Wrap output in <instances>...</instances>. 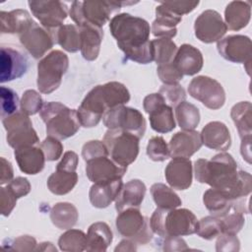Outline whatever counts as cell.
<instances>
[{"mask_svg": "<svg viewBox=\"0 0 252 252\" xmlns=\"http://www.w3.org/2000/svg\"><path fill=\"white\" fill-rule=\"evenodd\" d=\"M194 173L198 182L210 185L232 201L248 196L252 190L250 173L238 170L237 162L225 152L214 156L211 159H197Z\"/></svg>", "mask_w": 252, "mask_h": 252, "instance_id": "obj_1", "label": "cell"}, {"mask_svg": "<svg viewBox=\"0 0 252 252\" xmlns=\"http://www.w3.org/2000/svg\"><path fill=\"white\" fill-rule=\"evenodd\" d=\"M109 30L125 57L139 64L154 61L150 24L128 13L117 14L109 21Z\"/></svg>", "mask_w": 252, "mask_h": 252, "instance_id": "obj_2", "label": "cell"}, {"mask_svg": "<svg viewBox=\"0 0 252 252\" xmlns=\"http://www.w3.org/2000/svg\"><path fill=\"white\" fill-rule=\"evenodd\" d=\"M198 220L188 209L164 210L157 208L150 219L154 233L159 237L185 236L195 233Z\"/></svg>", "mask_w": 252, "mask_h": 252, "instance_id": "obj_3", "label": "cell"}, {"mask_svg": "<svg viewBox=\"0 0 252 252\" xmlns=\"http://www.w3.org/2000/svg\"><path fill=\"white\" fill-rule=\"evenodd\" d=\"M39 115L46 125L47 135L58 140L74 136L81 127L77 110L58 101H49L43 104Z\"/></svg>", "mask_w": 252, "mask_h": 252, "instance_id": "obj_4", "label": "cell"}, {"mask_svg": "<svg viewBox=\"0 0 252 252\" xmlns=\"http://www.w3.org/2000/svg\"><path fill=\"white\" fill-rule=\"evenodd\" d=\"M137 2L125 1H74L69 15L77 27L91 24L102 28L122 6Z\"/></svg>", "mask_w": 252, "mask_h": 252, "instance_id": "obj_5", "label": "cell"}, {"mask_svg": "<svg viewBox=\"0 0 252 252\" xmlns=\"http://www.w3.org/2000/svg\"><path fill=\"white\" fill-rule=\"evenodd\" d=\"M69 67V58L61 50H52L37 63V89L42 94L56 91Z\"/></svg>", "mask_w": 252, "mask_h": 252, "instance_id": "obj_6", "label": "cell"}, {"mask_svg": "<svg viewBox=\"0 0 252 252\" xmlns=\"http://www.w3.org/2000/svg\"><path fill=\"white\" fill-rule=\"evenodd\" d=\"M139 138L122 130H107L102 142L107 148L110 158L121 166L127 167L139 155Z\"/></svg>", "mask_w": 252, "mask_h": 252, "instance_id": "obj_7", "label": "cell"}, {"mask_svg": "<svg viewBox=\"0 0 252 252\" xmlns=\"http://www.w3.org/2000/svg\"><path fill=\"white\" fill-rule=\"evenodd\" d=\"M115 225L119 234L137 244H147L153 238L150 220L142 215L139 208H129L119 212Z\"/></svg>", "mask_w": 252, "mask_h": 252, "instance_id": "obj_8", "label": "cell"}, {"mask_svg": "<svg viewBox=\"0 0 252 252\" xmlns=\"http://www.w3.org/2000/svg\"><path fill=\"white\" fill-rule=\"evenodd\" d=\"M111 108L112 104L103 85L95 86L87 94L77 109L79 122L85 128L95 127L104 113Z\"/></svg>", "mask_w": 252, "mask_h": 252, "instance_id": "obj_9", "label": "cell"}, {"mask_svg": "<svg viewBox=\"0 0 252 252\" xmlns=\"http://www.w3.org/2000/svg\"><path fill=\"white\" fill-rule=\"evenodd\" d=\"M103 124L109 130H122L143 138L146 132V120L136 108L119 105L107 110L102 117Z\"/></svg>", "mask_w": 252, "mask_h": 252, "instance_id": "obj_10", "label": "cell"}, {"mask_svg": "<svg viewBox=\"0 0 252 252\" xmlns=\"http://www.w3.org/2000/svg\"><path fill=\"white\" fill-rule=\"evenodd\" d=\"M2 123L7 132V143L13 149L39 144V139L32 127V120L24 112L17 111L3 118Z\"/></svg>", "mask_w": 252, "mask_h": 252, "instance_id": "obj_11", "label": "cell"}, {"mask_svg": "<svg viewBox=\"0 0 252 252\" xmlns=\"http://www.w3.org/2000/svg\"><path fill=\"white\" fill-rule=\"evenodd\" d=\"M189 94L207 108L217 110L225 102V92L217 80L208 76H197L188 86Z\"/></svg>", "mask_w": 252, "mask_h": 252, "instance_id": "obj_12", "label": "cell"}, {"mask_svg": "<svg viewBox=\"0 0 252 252\" xmlns=\"http://www.w3.org/2000/svg\"><path fill=\"white\" fill-rule=\"evenodd\" d=\"M144 110L149 114L150 124L158 133H168L175 128L172 107L165 103L158 93L148 94L143 101Z\"/></svg>", "mask_w": 252, "mask_h": 252, "instance_id": "obj_13", "label": "cell"}, {"mask_svg": "<svg viewBox=\"0 0 252 252\" xmlns=\"http://www.w3.org/2000/svg\"><path fill=\"white\" fill-rule=\"evenodd\" d=\"M217 48L220 56L225 60L247 65L246 70L250 75L252 43L248 36L242 34L225 36L218 41Z\"/></svg>", "mask_w": 252, "mask_h": 252, "instance_id": "obj_14", "label": "cell"}, {"mask_svg": "<svg viewBox=\"0 0 252 252\" xmlns=\"http://www.w3.org/2000/svg\"><path fill=\"white\" fill-rule=\"evenodd\" d=\"M226 31V25L220 14L211 9L202 12L194 23L195 36L204 43L218 42Z\"/></svg>", "mask_w": 252, "mask_h": 252, "instance_id": "obj_15", "label": "cell"}, {"mask_svg": "<svg viewBox=\"0 0 252 252\" xmlns=\"http://www.w3.org/2000/svg\"><path fill=\"white\" fill-rule=\"evenodd\" d=\"M32 15L48 32L63 26L68 16L67 6L61 1H29Z\"/></svg>", "mask_w": 252, "mask_h": 252, "instance_id": "obj_16", "label": "cell"}, {"mask_svg": "<svg viewBox=\"0 0 252 252\" xmlns=\"http://www.w3.org/2000/svg\"><path fill=\"white\" fill-rule=\"evenodd\" d=\"M86 162V174L93 183H107L122 179L127 171V167L117 164L108 157H98Z\"/></svg>", "mask_w": 252, "mask_h": 252, "instance_id": "obj_17", "label": "cell"}, {"mask_svg": "<svg viewBox=\"0 0 252 252\" xmlns=\"http://www.w3.org/2000/svg\"><path fill=\"white\" fill-rule=\"evenodd\" d=\"M29 61L21 51L12 47L1 46L0 52V82H10L24 76L28 70Z\"/></svg>", "mask_w": 252, "mask_h": 252, "instance_id": "obj_18", "label": "cell"}, {"mask_svg": "<svg viewBox=\"0 0 252 252\" xmlns=\"http://www.w3.org/2000/svg\"><path fill=\"white\" fill-rule=\"evenodd\" d=\"M19 39L23 46L35 59L42 57L54 44L50 32L34 23L29 30L19 34Z\"/></svg>", "mask_w": 252, "mask_h": 252, "instance_id": "obj_19", "label": "cell"}, {"mask_svg": "<svg viewBox=\"0 0 252 252\" xmlns=\"http://www.w3.org/2000/svg\"><path fill=\"white\" fill-rule=\"evenodd\" d=\"M164 176L172 189H188L193 179L192 161L186 158H173L165 167Z\"/></svg>", "mask_w": 252, "mask_h": 252, "instance_id": "obj_20", "label": "cell"}, {"mask_svg": "<svg viewBox=\"0 0 252 252\" xmlns=\"http://www.w3.org/2000/svg\"><path fill=\"white\" fill-rule=\"evenodd\" d=\"M203 146L201 134L195 130L180 131L175 133L168 144L171 158H189Z\"/></svg>", "mask_w": 252, "mask_h": 252, "instance_id": "obj_21", "label": "cell"}, {"mask_svg": "<svg viewBox=\"0 0 252 252\" xmlns=\"http://www.w3.org/2000/svg\"><path fill=\"white\" fill-rule=\"evenodd\" d=\"M201 139L207 148L225 152L231 146V137L227 126L220 121L209 122L202 129Z\"/></svg>", "mask_w": 252, "mask_h": 252, "instance_id": "obj_22", "label": "cell"}, {"mask_svg": "<svg viewBox=\"0 0 252 252\" xmlns=\"http://www.w3.org/2000/svg\"><path fill=\"white\" fill-rule=\"evenodd\" d=\"M172 62L182 75L193 76L202 70L204 59L197 47L184 43L177 49Z\"/></svg>", "mask_w": 252, "mask_h": 252, "instance_id": "obj_23", "label": "cell"}, {"mask_svg": "<svg viewBox=\"0 0 252 252\" xmlns=\"http://www.w3.org/2000/svg\"><path fill=\"white\" fill-rule=\"evenodd\" d=\"M14 156L20 170L26 174L39 173L45 163V156L40 147L26 146L15 149Z\"/></svg>", "mask_w": 252, "mask_h": 252, "instance_id": "obj_24", "label": "cell"}, {"mask_svg": "<svg viewBox=\"0 0 252 252\" xmlns=\"http://www.w3.org/2000/svg\"><path fill=\"white\" fill-rule=\"evenodd\" d=\"M146 185L139 179H132L123 184L115 199V209L119 213L129 208H140L145 194Z\"/></svg>", "mask_w": 252, "mask_h": 252, "instance_id": "obj_25", "label": "cell"}, {"mask_svg": "<svg viewBox=\"0 0 252 252\" xmlns=\"http://www.w3.org/2000/svg\"><path fill=\"white\" fill-rule=\"evenodd\" d=\"M81 38V53L88 61H94L97 58L100 50V44L103 38V31L101 28L91 24H85L78 27Z\"/></svg>", "mask_w": 252, "mask_h": 252, "instance_id": "obj_26", "label": "cell"}, {"mask_svg": "<svg viewBox=\"0 0 252 252\" xmlns=\"http://www.w3.org/2000/svg\"><path fill=\"white\" fill-rule=\"evenodd\" d=\"M182 21V17L172 13L160 3L156 8V20L152 24V32L155 36L172 38L177 33L176 26Z\"/></svg>", "mask_w": 252, "mask_h": 252, "instance_id": "obj_27", "label": "cell"}, {"mask_svg": "<svg viewBox=\"0 0 252 252\" xmlns=\"http://www.w3.org/2000/svg\"><path fill=\"white\" fill-rule=\"evenodd\" d=\"M122 186V179H116L107 183H94L89 192L91 204L98 209L108 207L115 201Z\"/></svg>", "mask_w": 252, "mask_h": 252, "instance_id": "obj_28", "label": "cell"}, {"mask_svg": "<svg viewBox=\"0 0 252 252\" xmlns=\"http://www.w3.org/2000/svg\"><path fill=\"white\" fill-rule=\"evenodd\" d=\"M35 22L27 10L16 9L10 12L1 11L0 24L1 33L21 34L29 30Z\"/></svg>", "mask_w": 252, "mask_h": 252, "instance_id": "obj_29", "label": "cell"}, {"mask_svg": "<svg viewBox=\"0 0 252 252\" xmlns=\"http://www.w3.org/2000/svg\"><path fill=\"white\" fill-rule=\"evenodd\" d=\"M251 18V7L246 1H231L224 10V23L231 31L245 28Z\"/></svg>", "mask_w": 252, "mask_h": 252, "instance_id": "obj_30", "label": "cell"}, {"mask_svg": "<svg viewBox=\"0 0 252 252\" xmlns=\"http://www.w3.org/2000/svg\"><path fill=\"white\" fill-rule=\"evenodd\" d=\"M113 238L112 230L103 221H96L89 226L86 251H106Z\"/></svg>", "mask_w": 252, "mask_h": 252, "instance_id": "obj_31", "label": "cell"}, {"mask_svg": "<svg viewBox=\"0 0 252 252\" xmlns=\"http://www.w3.org/2000/svg\"><path fill=\"white\" fill-rule=\"evenodd\" d=\"M235 201L236 200H230L224 194L215 188L208 189L203 195L205 207L212 216L218 218H221L232 211Z\"/></svg>", "mask_w": 252, "mask_h": 252, "instance_id": "obj_32", "label": "cell"}, {"mask_svg": "<svg viewBox=\"0 0 252 252\" xmlns=\"http://www.w3.org/2000/svg\"><path fill=\"white\" fill-rule=\"evenodd\" d=\"M252 105L250 101H240L234 104L230 111L232 121L238 131L241 140L251 139L252 121H251Z\"/></svg>", "mask_w": 252, "mask_h": 252, "instance_id": "obj_33", "label": "cell"}, {"mask_svg": "<svg viewBox=\"0 0 252 252\" xmlns=\"http://www.w3.org/2000/svg\"><path fill=\"white\" fill-rule=\"evenodd\" d=\"M79 219L77 208L68 202L55 204L50 210V220L59 229L72 228Z\"/></svg>", "mask_w": 252, "mask_h": 252, "instance_id": "obj_34", "label": "cell"}, {"mask_svg": "<svg viewBox=\"0 0 252 252\" xmlns=\"http://www.w3.org/2000/svg\"><path fill=\"white\" fill-rule=\"evenodd\" d=\"M49 32L54 40V43H58L64 50L71 53L80 50V30L76 25H63L55 31Z\"/></svg>", "mask_w": 252, "mask_h": 252, "instance_id": "obj_35", "label": "cell"}, {"mask_svg": "<svg viewBox=\"0 0 252 252\" xmlns=\"http://www.w3.org/2000/svg\"><path fill=\"white\" fill-rule=\"evenodd\" d=\"M78 182V174L76 171H54L47 179V187L49 191L55 195H65L73 190Z\"/></svg>", "mask_w": 252, "mask_h": 252, "instance_id": "obj_36", "label": "cell"}, {"mask_svg": "<svg viewBox=\"0 0 252 252\" xmlns=\"http://www.w3.org/2000/svg\"><path fill=\"white\" fill-rule=\"evenodd\" d=\"M151 194L157 207L164 210H171L181 206L179 196L163 183H155L151 186Z\"/></svg>", "mask_w": 252, "mask_h": 252, "instance_id": "obj_37", "label": "cell"}, {"mask_svg": "<svg viewBox=\"0 0 252 252\" xmlns=\"http://www.w3.org/2000/svg\"><path fill=\"white\" fill-rule=\"evenodd\" d=\"M175 117L182 130H194L200 123V111L197 106L184 100L175 106Z\"/></svg>", "mask_w": 252, "mask_h": 252, "instance_id": "obj_38", "label": "cell"}, {"mask_svg": "<svg viewBox=\"0 0 252 252\" xmlns=\"http://www.w3.org/2000/svg\"><path fill=\"white\" fill-rule=\"evenodd\" d=\"M154 53V61L158 65L171 63L177 52V46L171 38L160 37L151 40Z\"/></svg>", "mask_w": 252, "mask_h": 252, "instance_id": "obj_39", "label": "cell"}, {"mask_svg": "<svg viewBox=\"0 0 252 252\" xmlns=\"http://www.w3.org/2000/svg\"><path fill=\"white\" fill-rule=\"evenodd\" d=\"M60 250L67 252L86 251L87 234L79 229H68L58 239Z\"/></svg>", "mask_w": 252, "mask_h": 252, "instance_id": "obj_40", "label": "cell"}, {"mask_svg": "<svg viewBox=\"0 0 252 252\" xmlns=\"http://www.w3.org/2000/svg\"><path fill=\"white\" fill-rule=\"evenodd\" d=\"M198 236L206 240H212L221 234L220 219L214 216H208L197 222L196 231Z\"/></svg>", "mask_w": 252, "mask_h": 252, "instance_id": "obj_41", "label": "cell"}, {"mask_svg": "<svg viewBox=\"0 0 252 252\" xmlns=\"http://www.w3.org/2000/svg\"><path fill=\"white\" fill-rule=\"evenodd\" d=\"M147 155L154 161H164L170 158L168 145L160 136H155L149 140Z\"/></svg>", "mask_w": 252, "mask_h": 252, "instance_id": "obj_42", "label": "cell"}, {"mask_svg": "<svg viewBox=\"0 0 252 252\" xmlns=\"http://www.w3.org/2000/svg\"><path fill=\"white\" fill-rule=\"evenodd\" d=\"M43 106V100L39 93L34 90H27L20 100L21 111L27 115H33L40 111Z\"/></svg>", "mask_w": 252, "mask_h": 252, "instance_id": "obj_43", "label": "cell"}, {"mask_svg": "<svg viewBox=\"0 0 252 252\" xmlns=\"http://www.w3.org/2000/svg\"><path fill=\"white\" fill-rule=\"evenodd\" d=\"M221 224V233L237 234L244 225V214L237 211H230L227 215L220 218Z\"/></svg>", "mask_w": 252, "mask_h": 252, "instance_id": "obj_44", "label": "cell"}, {"mask_svg": "<svg viewBox=\"0 0 252 252\" xmlns=\"http://www.w3.org/2000/svg\"><path fill=\"white\" fill-rule=\"evenodd\" d=\"M19 96L17 93L7 87H1V117L2 119L18 111Z\"/></svg>", "mask_w": 252, "mask_h": 252, "instance_id": "obj_45", "label": "cell"}, {"mask_svg": "<svg viewBox=\"0 0 252 252\" xmlns=\"http://www.w3.org/2000/svg\"><path fill=\"white\" fill-rule=\"evenodd\" d=\"M158 94L162 95L165 103L171 107H175L186 98V93L179 84L174 85H162Z\"/></svg>", "mask_w": 252, "mask_h": 252, "instance_id": "obj_46", "label": "cell"}, {"mask_svg": "<svg viewBox=\"0 0 252 252\" xmlns=\"http://www.w3.org/2000/svg\"><path fill=\"white\" fill-rule=\"evenodd\" d=\"M157 73L163 85H174L178 84L182 80L183 75L176 68L173 62L168 64L158 65L157 68Z\"/></svg>", "mask_w": 252, "mask_h": 252, "instance_id": "obj_47", "label": "cell"}, {"mask_svg": "<svg viewBox=\"0 0 252 252\" xmlns=\"http://www.w3.org/2000/svg\"><path fill=\"white\" fill-rule=\"evenodd\" d=\"M40 148L45 156V159L48 161L57 160L63 153V145L60 140L51 136H47L41 142Z\"/></svg>", "mask_w": 252, "mask_h": 252, "instance_id": "obj_48", "label": "cell"}, {"mask_svg": "<svg viewBox=\"0 0 252 252\" xmlns=\"http://www.w3.org/2000/svg\"><path fill=\"white\" fill-rule=\"evenodd\" d=\"M82 157L85 161H88L98 157H109V155L107 148L102 141L92 140L83 146Z\"/></svg>", "mask_w": 252, "mask_h": 252, "instance_id": "obj_49", "label": "cell"}, {"mask_svg": "<svg viewBox=\"0 0 252 252\" xmlns=\"http://www.w3.org/2000/svg\"><path fill=\"white\" fill-rule=\"evenodd\" d=\"M240 249V242L236 234L221 233L218 236L216 242V250L218 252H236Z\"/></svg>", "mask_w": 252, "mask_h": 252, "instance_id": "obj_50", "label": "cell"}, {"mask_svg": "<svg viewBox=\"0 0 252 252\" xmlns=\"http://www.w3.org/2000/svg\"><path fill=\"white\" fill-rule=\"evenodd\" d=\"M17 197L13 192L6 186L0 188V205H1V215L8 217L14 210L17 204Z\"/></svg>", "mask_w": 252, "mask_h": 252, "instance_id": "obj_51", "label": "cell"}, {"mask_svg": "<svg viewBox=\"0 0 252 252\" xmlns=\"http://www.w3.org/2000/svg\"><path fill=\"white\" fill-rule=\"evenodd\" d=\"M161 3L169 11L180 17H182L184 14L192 12L199 5V1H171Z\"/></svg>", "mask_w": 252, "mask_h": 252, "instance_id": "obj_52", "label": "cell"}, {"mask_svg": "<svg viewBox=\"0 0 252 252\" xmlns=\"http://www.w3.org/2000/svg\"><path fill=\"white\" fill-rule=\"evenodd\" d=\"M7 187L13 192L17 199L28 195L32 189L31 183L25 177H16L7 184Z\"/></svg>", "mask_w": 252, "mask_h": 252, "instance_id": "obj_53", "label": "cell"}, {"mask_svg": "<svg viewBox=\"0 0 252 252\" xmlns=\"http://www.w3.org/2000/svg\"><path fill=\"white\" fill-rule=\"evenodd\" d=\"M7 249L17 250V251H32L36 249L37 243L34 237L31 235H21L15 238Z\"/></svg>", "mask_w": 252, "mask_h": 252, "instance_id": "obj_54", "label": "cell"}, {"mask_svg": "<svg viewBox=\"0 0 252 252\" xmlns=\"http://www.w3.org/2000/svg\"><path fill=\"white\" fill-rule=\"evenodd\" d=\"M78 162H79L78 155L75 152L68 151L63 155V158L58 162V164L56 166V169L74 172L77 169Z\"/></svg>", "mask_w": 252, "mask_h": 252, "instance_id": "obj_55", "label": "cell"}, {"mask_svg": "<svg viewBox=\"0 0 252 252\" xmlns=\"http://www.w3.org/2000/svg\"><path fill=\"white\" fill-rule=\"evenodd\" d=\"M161 238H163L161 242L163 251H185L189 249L181 236H166Z\"/></svg>", "mask_w": 252, "mask_h": 252, "instance_id": "obj_56", "label": "cell"}, {"mask_svg": "<svg viewBox=\"0 0 252 252\" xmlns=\"http://www.w3.org/2000/svg\"><path fill=\"white\" fill-rule=\"evenodd\" d=\"M1 161V165H0V184L4 185V184H8L10 181H12L14 178V170H13V166L12 163L7 160L5 158H0Z\"/></svg>", "mask_w": 252, "mask_h": 252, "instance_id": "obj_57", "label": "cell"}, {"mask_svg": "<svg viewBox=\"0 0 252 252\" xmlns=\"http://www.w3.org/2000/svg\"><path fill=\"white\" fill-rule=\"evenodd\" d=\"M240 153L243 159H245L248 163H251V139L241 140Z\"/></svg>", "mask_w": 252, "mask_h": 252, "instance_id": "obj_58", "label": "cell"}, {"mask_svg": "<svg viewBox=\"0 0 252 252\" xmlns=\"http://www.w3.org/2000/svg\"><path fill=\"white\" fill-rule=\"evenodd\" d=\"M117 251H136L137 250V243L126 238L120 241V243L114 249Z\"/></svg>", "mask_w": 252, "mask_h": 252, "instance_id": "obj_59", "label": "cell"}, {"mask_svg": "<svg viewBox=\"0 0 252 252\" xmlns=\"http://www.w3.org/2000/svg\"><path fill=\"white\" fill-rule=\"evenodd\" d=\"M35 250H39V251H46V250H51V251H56V248L52 245V243L50 242H42L40 244H37L36 249Z\"/></svg>", "mask_w": 252, "mask_h": 252, "instance_id": "obj_60", "label": "cell"}]
</instances>
